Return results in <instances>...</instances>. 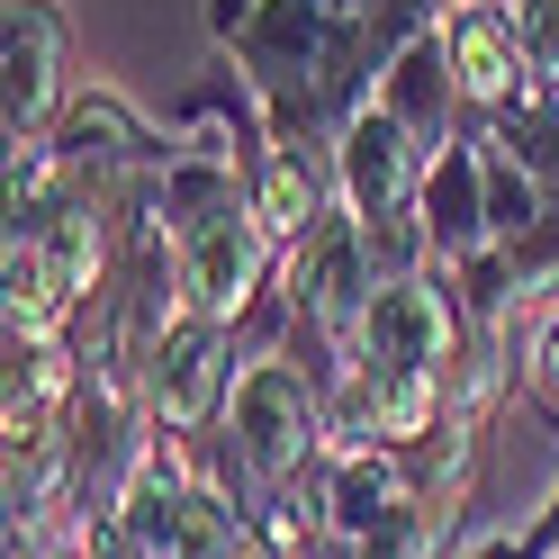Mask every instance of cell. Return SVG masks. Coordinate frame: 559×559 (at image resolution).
Wrapping results in <instances>:
<instances>
[{
	"label": "cell",
	"mask_w": 559,
	"mask_h": 559,
	"mask_svg": "<svg viewBox=\"0 0 559 559\" xmlns=\"http://www.w3.org/2000/svg\"><path fill=\"white\" fill-rule=\"evenodd\" d=\"M207 433H217L207 478L262 514L271 497H298L307 469H325V379L298 370L289 353H262V361L235 370L226 415Z\"/></svg>",
	"instance_id": "obj_1"
},
{
	"label": "cell",
	"mask_w": 559,
	"mask_h": 559,
	"mask_svg": "<svg viewBox=\"0 0 559 559\" xmlns=\"http://www.w3.org/2000/svg\"><path fill=\"white\" fill-rule=\"evenodd\" d=\"M271 289H280V243L253 217V199L226 207V217H207L199 235H181V317L243 325Z\"/></svg>",
	"instance_id": "obj_2"
},
{
	"label": "cell",
	"mask_w": 559,
	"mask_h": 559,
	"mask_svg": "<svg viewBox=\"0 0 559 559\" xmlns=\"http://www.w3.org/2000/svg\"><path fill=\"white\" fill-rule=\"evenodd\" d=\"M235 325H207V317H181L145 361H135V389H145V425H171V433H207L226 415V389H235Z\"/></svg>",
	"instance_id": "obj_3"
},
{
	"label": "cell",
	"mask_w": 559,
	"mask_h": 559,
	"mask_svg": "<svg viewBox=\"0 0 559 559\" xmlns=\"http://www.w3.org/2000/svg\"><path fill=\"white\" fill-rule=\"evenodd\" d=\"M280 298H289L298 325L353 343L361 307L379 298V271H370V243H361V217H353V207H334L325 226H307L289 253H280Z\"/></svg>",
	"instance_id": "obj_4"
},
{
	"label": "cell",
	"mask_w": 559,
	"mask_h": 559,
	"mask_svg": "<svg viewBox=\"0 0 559 559\" xmlns=\"http://www.w3.org/2000/svg\"><path fill=\"white\" fill-rule=\"evenodd\" d=\"M451 37V73H461V99L478 118H514V109H550V82L533 73V55H523V10L514 0H469V10L442 19Z\"/></svg>",
	"instance_id": "obj_5"
},
{
	"label": "cell",
	"mask_w": 559,
	"mask_h": 559,
	"mask_svg": "<svg viewBox=\"0 0 559 559\" xmlns=\"http://www.w3.org/2000/svg\"><path fill=\"white\" fill-rule=\"evenodd\" d=\"M0 118H10V145H46L63 127V10L55 0H10L0 10Z\"/></svg>",
	"instance_id": "obj_6"
},
{
	"label": "cell",
	"mask_w": 559,
	"mask_h": 559,
	"mask_svg": "<svg viewBox=\"0 0 559 559\" xmlns=\"http://www.w3.org/2000/svg\"><path fill=\"white\" fill-rule=\"evenodd\" d=\"M451 353H461V307H451V289H433L425 271L379 280V298L353 325V370H451Z\"/></svg>",
	"instance_id": "obj_7"
},
{
	"label": "cell",
	"mask_w": 559,
	"mask_h": 559,
	"mask_svg": "<svg viewBox=\"0 0 559 559\" xmlns=\"http://www.w3.org/2000/svg\"><path fill=\"white\" fill-rule=\"evenodd\" d=\"M425 145L379 109H353L343 118V135H334V171H343V207H353L361 226H379V217H415V190H425Z\"/></svg>",
	"instance_id": "obj_8"
},
{
	"label": "cell",
	"mask_w": 559,
	"mask_h": 559,
	"mask_svg": "<svg viewBox=\"0 0 559 559\" xmlns=\"http://www.w3.org/2000/svg\"><path fill=\"white\" fill-rule=\"evenodd\" d=\"M343 207V171H334V145L317 135H271L262 163H253V217L271 226V243L289 253L307 226H325Z\"/></svg>",
	"instance_id": "obj_9"
},
{
	"label": "cell",
	"mask_w": 559,
	"mask_h": 559,
	"mask_svg": "<svg viewBox=\"0 0 559 559\" xmlns=\"http://www.w3.org/2000/svg\"><path fill=\"white\" fill-rule=\"evenodd\" d=\"M415 217L433 235V271L487 253V135H451V145L425 163V190H415Z\"/></svg>",
	"instance_id": "obj_10"
},
{
	"label": "cell",
	"mask_w": 559,
	"mask_h": 559,
	"mask_svg": "<svg viewBox=\"0 0 559 559\" xmlns=\"http://www.w3.org/2000/svg\"><path fill=\"white\" fill-rule=\"evenodd\" d=\"M379 109H389L425 154H442L451 135H461V127H451V109H469V99H461V73H451V37H442V19H433V27H415V37L389 55V73H379Z\"/></svg>",
	"instance_id": "obj_11"
},
{
	"label": "cell",
	"mask_w": 559,
	"mask_h": 559,
	"mask_svg": "<svg viewBox=\"0 0 559 559\" xmlns=\"http://www.w3.org/2000/svg\"><path fill=\"white\" fill-rule=\"evenodd\" d=\"M523 389H533L542 406H559V298L542 307V325H533V343H523Z\"/></svg>",
	"instance_id": "obj_12"
},
{
	"label": "cell",
	"mask_w": 559,
	"mask_h": 559,
	"mask_svg": "<svg viewBox=\"0 0 559 559\" xmlns=\"http://www.w3.org/2000/svg\"><path fill=\"white\" fill-rule=\"evenodd\" d=\"M523 10V55H533V73L559 91V0H514Z\"/></svg>",
	"instance_id": "obj_13"
}]
</instances>
